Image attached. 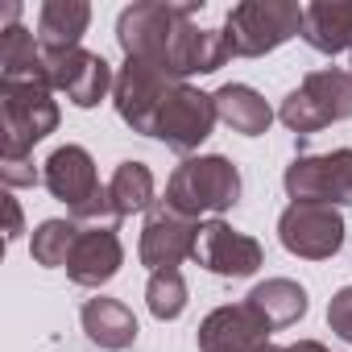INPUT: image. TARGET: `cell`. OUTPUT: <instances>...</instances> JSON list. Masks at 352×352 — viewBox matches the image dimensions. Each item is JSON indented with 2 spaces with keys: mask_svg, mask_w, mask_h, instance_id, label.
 Returning <instances> with one entry per match:
<instances>
[{
  "mask_svg": "<svg viewBox=\"0 0 352 352\" xmlns=\"http://www.w3.org/2000/svg\"><path fill=\"white\" fill-rule=\"evenodd\" d=\"M212 100H216V116H220L232 133L261 137V133L270 129V120H274L270 104H265L253 87H245V83H224Z\"/></svg>",
  "mask_w": 352,
  "mask_h": 352,
  "instance_id": "ffe728a7",
  "label": "cell"
},
{
  "mask_svg": "<svg viewBox=\"0 0 352 352\" xmlns=\"http://www.w3.org/2000/svg\"><path fill=\"white\" fill-rule=\"evenodd\" d=\"M302 42L319 54L352 50V0H315V5H302Z\"/></svg>",
  "mask_w": 352,
  "mask_h": 352,
  "instance_id": "2e32d148",
  "label": "cell"
},
{
  "mask_svg": "<svg viewBox=\"0 0 352 352\" xmlns=\"http://www.w3.org/2000/svg\"><path fill=\"white\" fill-rule=\"evenodd\" d=\"M0 71H5V83H42V87H50L46 54L38 46V34H30L21 25L0 30Z\"/></svg>",
  "mask_w": 352,
  "mask_h": 352,
  "instance_id": "d6986e66",
  "label": "cell"
},
{
  "mask_svg": "<svg viewBox=\"0 0 352 352\" xmlns=\"http://www.w3.org/2000/svg\"><path fill=\"white\" fill-rule=\"evenodd\" d=\"M5 208H9V241H17L21 236V208H17V199H5Z\"/></svg>",
  "mask_w": 352,
  "mask_h": 352,
  "instance_id": "4316f807",
  "label": "cell"
},
{
  "mask_svg": "<svg viewBox=\"0 0 352 352\" xmlns=\"http://www.w3.org/2000/svg\"><path fill=\"white\" fill-rule=\"evenodd\" d=\"M120 241H116V228H79V241L71 249V261H67V274L75 286H104L116 278L120 270Z\"/></svg>",
  "mask_w": 352,
  "mask_h": 352,
  "instance_id": "9a60e30c",
  "label": "cell"
},
{
  "mask_svg": "<svg viewBox=\"0 0 352 352\" xmlns=\"http://www.w3.org/2000/svg\"><path fill=\"white\" fill-rule=\"evenodd\" d=\"M327 323H331V331H336L340 340L352 344V286H344V290L327 302Z\"/></svg>",
  "mask_w": 352,
  "mask_h": 352,
  "instance_id": "d4e9b609",
  "label": "cell"
},
{
  "mask_svg": "<svg viewBox=\"0 0 352 352\" xmlns=\"http://www.w3.org/2000/svg\"><path fill=\"white\" fill-rule=\"evenodd\" d=\"M245 302H253L270 319V327H290L307 315V290L290 278H270V282L253 286Z\"/></svg>",
  "mask_w": 352,
  "mask_h": 352,
  "instance_id": "44dd1931",
  "label": "cell"
},
{
  "mask_svg": "<svg viewBox=\"0 0 352 352\" xmlns=\"http://www.w3.org/2000/svg\"><path fill=\"white\" fill-rule=\"evenodd\" d=\"M42 183H46L50 195L63 199L71 212L87 208V204L104 191L100 179H96V162H91V153H87L83 145H63V149H54V153L46 157Z\"/></svg>",
  "mask_w": 352,
  "mask_h": 352,
  "instance_id": "5bb4252c",
  "label": "cell"
},
{
  "mask_svg": "<svg viewBox=\"0 0 352 352\" xmlns=\"http://www.w3.org/2000/svg\"><path fill=\"white\" fill-rule=\"evenodd\" d=\"M75 241H79V224L75 220H46L34 232V261L38 265H50V270L54 265H67Z\"/></svg>",
  "mask_w": 352,
  "mask_h": 352,
  "instance_id": "603a6c76",
  "label": "cell"
},
{
  "mask_svg": "<svg viewBox=\"0 0 352 352\" xmlns=\"http://www.w3.org/2000/svg\"><path fill=\"white\" fill-rule=\"evenodd\" d=\"M199 5H170V0H149V5H133L116 21V38L124 58L153 63L157 71L187 79V75H212L220 71L232 54L224 42V30H195L191 13Z\"/></svg>",
  "mask_w": 352,
  "mask_h": 352,
  "instance_id": "6da1fadb",
  "label": "cell"
},
{
  "mask_svg": "<svg viewBox=\"0 0 352 352\" xmlns=\"http://www.w3.org/2000/svg\"><path fill=\"white\" fill-rule=\"evenodd\" d=\"M270 319L253 302L220 307L199 327V352H261L270 344Z\"/></svg>",
  "mask_w": 352,
  "mask_h": 352,
  "instance_id": "7c38bea8",
  "label": "cell"
},
{
  "mask_svg": "<svg viewBox=\"0 0 352 352\" xmlns=\"http://www.w3.org/2000/svg\"><path fill=\"white\" fill-rule=\"evenodd\" d=\"M195 236L199 224L187 220L183 212H174L166 199L149 208L145 216V232H141V261L157 274V270H179L183 257L195 253Z\"/></svg>",
  "mask_w": 352,
  "mask_h": 352,
  "instance_id": "8fae6325",
  "label": "cell"
},
{
  "mask_svg": "<svg viewBox=\"0 0 352 352\" xmlns=\"http://www.w3.org/2000/svg\"><path fill=\"white\" fill-rule=\"evenodd\" d=\"M58 124V104L42 83H0V157H25Z\"/></svg>",
  "mask_w": 352,
  "mask_h": 352,
  "instance_id": "277c9868",
  "label": "cell"
},
{
  "mask_svg": "<svg viewBox=\"0 0 352 352\" xmlns=\"http://www.w3.org/2000/svg\"><path fill=\"white\" fill-rule=\"evenodd\" d=\"M216 120H220L216 116V100L204 96V91H195V87H187V83H179L174 96L166 100L162 116H157L153 137L166 141L174 153H191L204 137H212Z\"/></svg>",
  "mask_w": 352,
  "mask_h": 352,
  "instance_id": "9c48e42d",
  "label": "cell"
},
{
  "mask_svg": "<svg viewBox=\"0 0 352 352\" xmlns=\"http://www.w3.org/2000/svg\"><path fill=\"white\" fill-rule=\"evenodd\" d=\"M286 352H327L323 344H315V340H298V344H290Z\"/></svg>",
  "mask_w": 352,
  "mask_h": 352,
  "instance_id": "83f0119b",
  "label": "cell"
},
{
  "mask_svg": "<svg viewBox=\"0 0 352 352\" xmlns=\"http://www.w3.org/2000/svg\"><path fill=\"white\" fill-rule=\"evenodd\" d=\"M108 195H112V208L120 216L153 208V174H149V166L145 162H120L112 183H108Z\"/></svg>",
  "mask_w": 352,
  "mask_h": 352,
  "instance_id": "7402d4cb",
  "label": "cell"
},
{
  "mask_svg": "<svg viewBox=\"0 0 352 352\" xmlns=\"http://www.w3.org/2000/svg\"><path fill=\"white\" fill-rule=\"evenodd\" d=\"M261 352H286V348H274V344H265V348H261Z\"/></svg>",
  "mask_w": 352,
  "mask_h": 352,
  "instance_id": "f1b7e54d",
  "label": "cell"
},
{
  "mask_svg": "<svg viewBox=\"0 0 352 352\" xmlns=\"http://www.w3.org/2000/svg\"><path fill=\"white\" fill-rule=\"evenodd\" d=\"M282 183L294 204H352V149L294 157Z\"/></svg>",
  "mask_w": 352,
  "mask_h": 352,
  "instance_id": "52a82bcc",
  "label": "cell"
},
{
  "mask_svg": "<svg viewBox=\"0 0 352 352\" xmlns=\"http://www.w3.org/2000/svg\"><path fill=\"white\" fill-rule=\"evenodd\" d=\"M46 75H50V87L63 91L75 108H96L108 87H116L112 79V67L91 54V50H63V54H46Z\"/></svg>",
  "mask_w": 352,
  "mask_h": 352,
  "instance_id": "30bf717a",
  "label": "cell"
},
{
  "mask_svg": "<svg viewBox=\"0 0 352 352\" xmlns=\"http://www.w3.org/2000/svg\"><path fill=\"white\" fill-rule=\"evenodd\" d=\"M302 34V5L290 0H245L224 17V42L232 58H257Z\"/></svg>",
  "mask_w": 352,
  "mask_h": 352,
  "instance_id": "3957f363",
  "label": "cell"
},
{
  "mask_svg": "<svg viewBox=\"0 0 352 352\" xmlns=\"http://www.w3.org/2000/svg\"><path fill=\"white\" fill-rule=\"evenodd\" d=\"M179 83H183V79H174V75L157 71L153 63L124 58V67H120V75H116V87H112L120 120H124L133 133H145V137H153V129H157V116H162L166 100L174 96V87H179Z\"/></svg>",
  "mask_w": 352,
  "mask_h": 352,
  "instance_id": "8992f818",
  "label": "cell"
},
{
  "mask_svg": "<svg viewBox=\"0 0 352 352\" xmlns=\"http://www.w3.org/2000/svg\"><path fill=\"white\" fill-rule=\"evenodd\" d=\"M241 199V174L228 157H187L166 183V204L183 212L187 220L195 216H216L228 212Z\"/></svg>",
  "mask_w": 352,
  "mask_h": 352,
  "instance_id": "7a4b0ae2",
  "label": "cell"
},
{
  "mask_svg": "<svg viewBox=\"0 0 352 352\" xmlns=\"http://www.w3.org/2000/svg\"><path fill=\"white\" fill-rule=\"evenodd\" d=\"M87 21H91V9L83 0H46L42 13H38V46H42V54L75 50L79 38L87 34Z\"/></svg>",
  "mask_w": 352,
  "mask_h": 352,
  "instance_id": "e0dca14e",
  "label": "cell"
},
{
  "mask_svg": "<svg viewBox=\"0 0 352 352\" xmlns=\"http://www.w3.org/2000/svg\"><path fill=\"white\" fill-rule=\"evenodd\" d=\"M191 257L204 270L220 274V278H249L261 265V245L253 236L228 228L224 220H212V224H199V236H195V253Z\"/></svg>",
  "mask_w": 352,
  "mask_h": 352,
  "instance_id": "4fadbf2b",
  "label": "cell"
},
{
  "mask_svg": "<svg viewBox=\"0 0 352 352\" xmlns=\"http://www.w3.org/2000/svg\"><path fill=\"white\" fill-rule=\"evenodd\" d=\"M79 319H83L87 340L100 344V348L120 352V348H129V344L137 340V319H133V311H129L124 302H116V298H104V294H100V298H87L83 311H79Z\"/></svg>",
  "mask_w": 352,
  "mask_h": 352,
  "instance_id": "ac0fdd59",
  "label": "cell"
},
{
  "mask_svg": "<svg viewBox=\"0 0 352 352\" xmlns=\"http://www.w3.org/2000/svg\"><path fill=\"white\" fill-rule=\"evenodd\" d=\"M278 236L290 253H298L307 261H323V257L340 253L344 220L327 204H290L278 220Z\"/></svg>",
  "mask_w": 352,
  "mask_h": 352,
  "instance_id": "ba28073f",
  "label": "cell"
},
{
  "mask_svg": "<svg viewBox=\"0 0 352 352\" xmlns=\"http://www.w3.org/2000/svg\"><path fill=\"white\" fill-rule=\"evenodd\" d=\"M278 116H282V124H290L302 137H311L336 120H348L352 116V75L348 71H311L302 79V87L282 100Z\"/></svg>",
  "mask_w": 352,
  "mask_h": 352,
  "instance_id": "5b68a950",
  "label": "cell"
},
{
  "mask_svg": "<svg viewBox=\"0 0 352 352\" xmlns=\"http://www.w3.org/2000/svg\"><path fill=\"white\" fill-rule=\"evenodd\" d=\"M0 179H5L9 187H34L38 170L30 166V157H0Z\"/></svg>",
  "mask_w": 352,
  "mask_h": 352,
  "instance_id": "484cf974",
  "label": "cell"
},
{
  "mask_svg": "<svg viewBox=\"0 0 352 352\" xmlns=\"http://www.w3.org/2000/svg\"><path fill=\"white\" fill-rule=\"evenodd\" d=\"M145 298H149V311L157 319H179L187 311V282L179 270H157L145 286Z\"/></svg>",
  "mask_w": 352,
  "mask_h": 352,
  "instance_id": "cb8c5ba5",
  "label": "cell"
}]
</instances>
